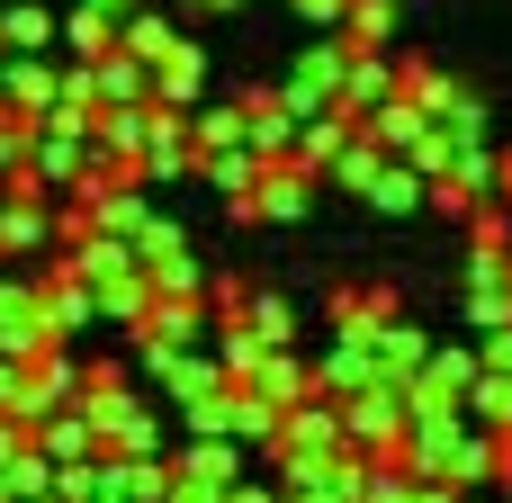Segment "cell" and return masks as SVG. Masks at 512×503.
<instances>
[{
    "instance_id": "cell-20",
    "label": "cell",
    "mask_w": 512,
    "mask_h": 503,
    "mask_svg": "<svg viewBox=\"0 0 512 503\" xmlns=\"http://www.w3.org/2000/svg\"><path fill=\"white\" fill-rule=\"evenodd\" d=\"M0 54H9V45H0Z\"/></svg>"
},
{
    "instance_id": "cell-14",
    "label": "cell",
    "mask_w": 512,
    "mask_h": 503,
    "mask_svg": "<svg viewBox=\"0 0 512 503\" xmlns=\"http://www.w3.org/2000/svg\"><path fill=\"white\" fill-rule=\"evenodd\" d=\"M486 198L512 207V153H486Z\"/></svg>"
},
{
    "instance_id": "cell-6",
    "label": "cell",
    "mask_w": 512,
    "mask_h": 503,
    "mask_svg": "<svg viewBox=\"0 0 512 503\" xmlns=\"http://www.w3.org/2000/svg\"><path fill=\"white\" fill-rule=\"evenodd\" d=\"M63 45H72V54H81V63H90V54H108V45H117V18H108V9H90V0H81V9H72V18H63Z\"/></svg>"
},
{
    "instance_id": "cell-2",
    "label": "cell",
    "mask_w": 512,
    "mask_h": 503,
    "mask_svg": "<svg viewBox=\"0 0 512 503\" xmlns=\"http://www.w3.org/2000/svg\"><path fill=\"white\" fill-rule=\"evenodd\" d=\"M45 333V306H36V279H0V360L27 351Z\"/></svg>"
},
{
    "instance_id": "cell-1",
    "label": "cell",
    "mask_w": 512,
    "mask_h": 503,
    "mask_svg": "<svg viewBox=\"0 0 512 503\" xmlns=\"http://www.w3.org/2000/svg\"><path fill=\"white\" fill-rule=\"evenodd\" d=\"M333 324H342V342H369L378 324H396V288L378 279V288H333Z\"/></svg>"
},
{
    "instance_id": "cell-5",
    "label": "cell",
    "mask_w": 512,
    "mask_h": 503,
    "mask_svg": "<svg viewBox=\"0 0 512 503\" xmlns=\"http://www.w3.org/2000/svg\"><path fill=\"white\" fill-rule=\"evenodd\" d=\"M90 81H99V99H144V63H135L126 45L90 54Z\"/></svg>"
},
{
    "instance_id": "cell-16",
    "label": "cell",
    "mask_w": 512,
    "mask_h": 503,
    "mask_svg": "<svg viewBox=\"0 0 512 503\" xmlns=\"http://www.w3.org/2000/svg\"><path fill=\"white\" fill-rule=\"evenodd\" d=\"M297 18H315V27H333V18H342V0H297Z\"/></svg>"
},
{
    "instance_id": "cell-15",
    "label": "cell",
    "mask_w": 512,
    "mask_h": 503,
    "mask_svg": "<svg viewBox=\"0 0 512 503\" xmlns=\"http://www.w3.org/2000/svg\"><path fill=\"white\" fill-rule=\"evenodd\" d=\"M0 414H27V387H18V369L0 360Z\"/></svg>"
},
{
    "instance_id": "cell-13",
    "label": "cell",
    "mask_w": 512,
    "mask_h": 503,
    "mask_svg": "<svg viewBox=\"0 0 512 503\" xmlns=\"http://www.w3.org/2000/svg\"><path fill=\"white\" fill-rule=\"evenodd\" d=\"M243 306H252V288H234V279L207 288V315H216V324H243Z\"/></svg>"
},
{
    "instance_id": "cell-17",
    "label": "cell",
    "mask_w": 512,
    "mask_h": 503,
    "mask_svg": "<svg viewBox=\"0 0 512 503\" xmlns=\"http://www.w3.org/2000/svg\"><path fill=\"white\" fill-rule=\"evenodd\" d=\"M90 9H108V18H126V9H135V0H90Z\"/></svg>"
},
{
    "instance_id": "cell-10",
    "label": "cell",
    "mask_w": 512,
    "mask_h": 503,
    "mask_svg": "<svg viewBox=\"0 0 512 503\" xmlns=\"http://www.w3.org/2000/svg\"><path fill=\"white\" fill-rule=\"evenodd\" d=\"M45 36H54V18H45V9H27V0H18V9L0 18V45H9V54H36Z\"/></svg>"
},
{
    "instance_id": "cell-3",
    "label": "cell",
    "mask_w": 512,
    "mask_h": 503,
    "mask_svg": "<svg viewBox=\"0 0 512 503\" xmlns=\"http://www.w3.org/2000/svg\"><path fill=\"white\" fill-rule=\"evenodd\" d=\"M360 198H378V207H423V171L387 153V162H378V171L360 180Z\"/></svg>"
},
{
    "instance_id": "cell-18",
    "label": "cell",
    "mask_w": 512,
    "mask_h": 503,
    "mask_svg": "<svg viewBox=\"0 0 512 503\" xmlns=\"http://www.w3.org/2000/svg\"><path fill=\"white\" fill-rule=\"evenodd\" d=\"M9 252H18V243H9V225H0V261H9Z\"/></svg>"
},
{
    "instance_id": "cell-9",
    "label": "cell",
    "mask_w": 512,
    "mask_h": 503,
    "mask_svg": "<svg viewBox=\"0 0 512 503\" xmlns=\"http://www.w3.org/2000/svg\"><path fill=\"white\" fill-rule=\"evenodd\" d=\"M0 63H9V99L18 108H45L54 99V72H36V54H0Z\"/></svg>"
},
{
    "instance_id": "cell-7",
    "label": "cell",
    "mask_w": 512,
    "mask_h": 503,
    "mask_svg": "<svg viewBox=\"0 0 512 503\" xmlns=\"http://www.w3.org/2000/svg\"><path fill=\"white\" fill-rule=\"evenodd\" d=\"M0 189H9V207H45V198H54V180L36 171V153H9V162H0Z\"/></svg>"
},
{
    "instance_id": "cell-19",
    "label": "cell",
    "mask_w": 512,
    "mask_h": 503,
    "mask_svg": "<svg viewBox=\"0 0 512 503\" xmlns=\"http://www.w3.org/2000/svg\"><path fill=\"white\" fill-rule=\"evenodd\" d=\"M198 9H234V0H198Z\"/></svg>"
},
{
    "instance_id": "cell-4",
    "label": "cell",
    "mask_w": 512,
    "mask_h": 503,
    "mask_svg": "<svg viewBox=\"0 0 512 503\" xmlns=\"http://www.w3.org/2000/svg\"><path fill=\"white\" fill-rule=\"evenodd\" d=\"M171 36H180V27H171L162 9H126V27H117V45H126L135 63H153V54H171Z\"/></svg>"
},
{
    "instance_id": "cell-11",
    "label": "cell",
    "mask_w": 512,
    "mask_h": 503,
    "mask_svg": "<svg viewBox=\"0 0 512 503\" xmlns=\"http://www.w3.org/2000/svg\"><path fill=\"white\" fill-rule=\"evenodd\" d=\"M225 144H243V108H225V117H198V153H225Z\"/></svg>"
},
{
    "instance_id": "cell-12",
    "label": "cell",
    "mask_w": 512,
    "mask_h": 503,
    "mask_svg": "<svg viewBox=\"0 0 512 503\" xmlns=\"http://www.w3.org/2000/svg\"><path fill=\"white\" fill-rule=\"evenodd\" d=\"M477 369L512 378V315H504V324H486V351H477Z\"/></svg>"
},
{
    "instance_id": "cell-8",
    "label": "cell",
    "mask_w": 512,
    "mask_h": 503,
    "mask_svg": "<svg viewBox=\"0 0 512 503\" xmlns=\"http://www.w3.org/2000/svg\"><path fill=\"white\" fill-rule=\"evenodd\" d=\"M243 324H252V342H261V351H279V342H297V315H288L279 297H252V306H243Z\"/></svg>"
}]
</instances>
